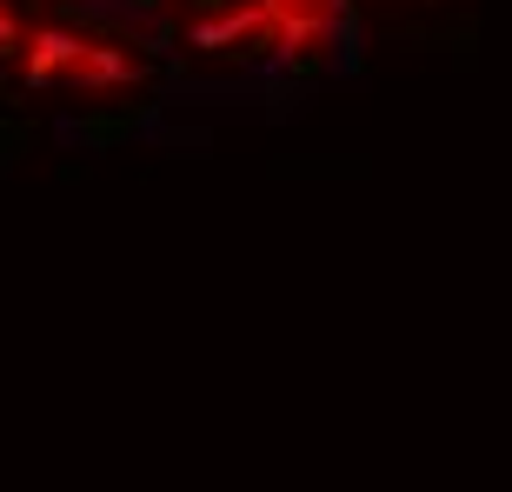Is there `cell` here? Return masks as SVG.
<instances>
[{"mask_svg":"<svg viewBox=\"0 0 512 492\" xmlns=\"http://www.w3.org/2000/svg\"><path fill=\"white\" fill-rule=\"evenodd\" d=\"M87 54H94V47H87V40H74V34H40V47H34V74H27V80H34V87H47L60 67H74V60L87 67Z\"/></svg>","mask_w":512,"mask_h":492,"instance_id":"cell-1","label":"cell"},{"mask_svg":"<svg viewBox=\"0 0 512 492\" xmlns=\"http://www.w3.org/2000/svg\"><path fill=\"white\" fill-rule=\"evenodd\" d=\"M114 80H133V60L120 47H94L87 54V87H114Z\"/></svg>","mask_w":512,"mask_h":492,"instance_id":"cell-2","label":"cell"},{"mask_svg":"<svg viewBox=\"0 0 512 492\" xmlns=\"http://www.w3.org/2000/svg\"><path fill=\"white\" fill-rule=\"evenodd\" d=\"M193 7H200V14H213V7H227V0H193Z\"/></svg>","mask_w":512,"mask_h":492,"instance_id":"cell-3","label":"cell"}]
</instances>
